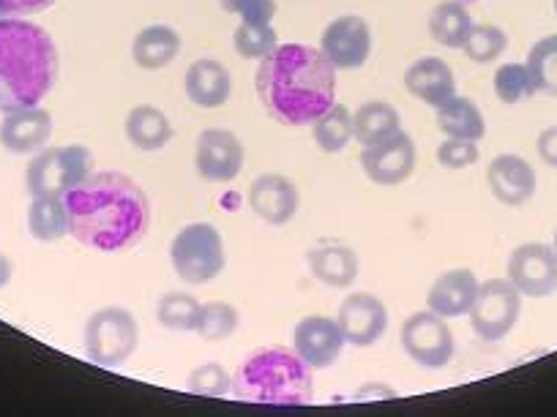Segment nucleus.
Here are the masks:
<instances>
[{
    "label": "nucleus",
    "mask_w": 557,
    "mask_h": 417,
    "mask_svg": "<svg viewBox=\"0 0 557 417\" xmlns=\"http://www.w3.org/2000/svg\"><path fill=\"white\" fill-rule=\"evenodd\" d=\"M181 55V36L173 25H148L132 41V58L143 72H162Z\"/></svg>",
    "instance_id": "nucleus-24"
},
{
    "label": "nucleus",
    "mask_w": 557,
    "mask_h": 417,
    "mask_svg": "<svg viewBox=\"0 0 557 417\" xmlns=\"http://www.w3.org/2000/svg\"><path fill=\"white\" fill-rule=\"evenodd\" d=\"M492 88H495L497 99L508 106L522 104V101L533 99L539 93L524 63H503V66H497Z\"/></svg>",
    "instance_id": "nucleus-33"
},
{
    "label": "nucleus",
    "mask_w": 557,
    "mask_h": 417,
    "mask_svg": "<svg viewBox=\"0 0 557 417\" xmlns=\"http://www.w3.org/2000/svg\"><path fill=\"white\" fill-rule=\"evenodd\" d=\"M401 350L410 357L416 366L430 368V371H437V368H446L448 363L454 361V352H457V344H454V333L448 328V323L443 317H437L435 312H416L405 319L401 325Z\"/></svg>",
    "instance_id": "nucleus-9"
},
{
    "label": "nucleus",
    "mask_w": 557,
    "mask_h": 417,
    "mask_svg": "<svg viewBox=\"0 0 557 417\" xmlns=\"http://www.w3.org/2000/svg\"><path fill=\"white\" fill-rule=\"evenodd\" d=\"M401 128V115L388 101H367L352 112V139L367 148Z\"/></svg>",
    "instance_id": "nucleus-26"
},
{
    "label": "nucleus",
    "mask_w": 557,
    "mask_h": 417,
    "mask_svg": "<svg viewBox=\"0 0 557 417\" xmlns=\"http://www.w3.org/2000/svg\"><path fill=\"white\" fill-rule=\"evenodd\" d=\"M233 395L240 404L309 406L314 401L312 368L287 346L249 352L233 374Z\"/></svg>",
    "instance_id": "nucleus-4"
},
{
    "label": "nucleus",
    "mask_w": 557,
    "mask_h": 417,
    "mask_svg": "<svg viewBox=\"0 0 557 417\" xmlns=\"http://www.w3.org/2000/svg\"><path fill=\"white\" fill-rule=\"evenodd\" d=\"M479 159V142H473V139L446 137V142H441V148H437V164H441L443 169H451V173L473 167Z\"/></svg>",
    "instance_id": "nucleus-37"
},
{
    "label": "nucleus",
    "mask_w": 557,
    "mask_h": 417,
    "mask_svg": "<svg viewBox=\"0 0 557 417\" xmlns=\"http://www.w3.org/2000/svg\"><path fill=\"white\" fill-rule=\"evenodd\" d=\"M0 17H7V14H3V9H0Z\"/></svg>",
    "instance_id": "nucleus-44"
},
{
    "label": "nucleus",
    "mask_w": 557,
    "mask_h": 417,
    "mask_svg": "<svg viewBox=\"0 0 557 417\" xmlns=\"http://www.w3.org/2000/svg\"><path fill=\"white\" fill-rule=\"evenodd\" d=\"M85 355L101 368H117L134 355L139 344V325L123 306H104L85 323Z\"/></svg>",
    "instance_id": "nucleus-7"
},
{
    "label": "nucleus",
    "mask_w": 557,
    "mask_h": 417,
    "mask_svg": "<svg viewBox=\"0 0 557 417\" xmlns=\"http://www.w3.org/2000/svg\"><path fill=\"white\" fill-rule=\"evenodd\" d=\"M462 50L470 61L486 66V63H495L497 58L508 50V36H506V30L497 28V25H475L473 23V28H470L468 39H465Z\"/></svg>",
    "instance_id": "nucleus-35"
},
{
    "label": "nucleus",
    "mask_w": 557,
    "mask_h": 417,
    "mask_svg": "<svg viewBox=\"0 0 557 417\" xmlns=\"http://www.w3.org/2000/svg\"><path fill=\"white\" fill-rule=\"evenodd\" d=\"M186 390L202 399H224L233 393V374L219 363H202L186 379Z\"/></svg>",
    "instance_id": "nucleus-36"
},
{
    "label": "nucleus",
    "mask_w": 557,
    "mask_h": 417,
    "mask_svg": "<svg viewBox=\"0 0 557 417\" xmlns=\"http://www.w3.org/2000/svg\"><path fill=\"white\" fill-rule=\"evenodd\" d=\"M278 47V36L273 25H255V23H238L233 34V50L244 61H257L271 55Z\"/></svg>",
    "instance_id": "nucleus-34"
},
{
    "label": "nucleus",
    "mask_w": 557,
    "mask_h": 417,
    "mask_svg": "<svg viewBox=\"0 0 557 417\" xmlns=\"http://www.w3.org/2000/svg\"><path fill=\"white\" fill-rule=\"evenodd\" d=\"M238 328H240V314L233 303L208 301L200 306V319H197V330H195L200 339L216 344V341L230 339Z\"/></svg>",
    "instance_id": "nucleus-32"
},
{
    "label": "nucleus",
    "mask_w": 557,
    "mask_h": 417,
    "mask_svg": "<svg viewBox=\"0 0 557 417\" xmlns=\"http://www.w3.org/2000/svg\"><path fill=\"white\" fill-rule=\"evenodd\" d=\"M30 238L39 243H55L69 235V211L63 197H34L28 207Z\"/></svg>",
    "instance_id": "nucleus-28"
},
{
    "label": "nucleus",
    "mask_w": 557,
    "mask_h": 417,
    "mask_svg": "<svg viewBox=\"0 0 557 417\" xmlns=\"http://www.w3.org/2000/svg\"><path fill=\"white\" fill-rule=\"evenodd\" d=\"M170 262L184 285H211L227 265L222 232L208 222L186 224L170 243Z\"/></svg>",
    "instance_id": "nucleus-5"
},
{
    "label": "nucleus",
    "mask_w": 557,
    "mask_h": 417,
    "mask_svg": "<svg viewBox=\"0 0 557 417\" xmlns=\"http://www.w3.org/2000/svg\"><path fill=\"white\" fill-rule=\"evenodd\" d=\"M336 323L345 336V344L367 350L377 344L388 330V308L372 292H352L342 301Z\"/></svg>",
    "instance_id": "nucleus-14"
},
{
    "label": "nucleus",
    "mask_w": 557,
    "mask_h": 417,
    "mask_svg": "<svg viewBox=\"0 0 557 417\" xmlns=\"http://www.w3.org/2000/svg\"><path fill=\"white\" fill-rule=\"evenodd\" d=\"M246 200H249L251 213L271 227L290 224L296 218L298 205H301L298 186L287 175L278 173H265L251 180Z\"/></svg>",
    "instance_id": "nucleus-16"
},
{
    "label": "nucleus",
    "mask_w": 557,
    "mask_h": 417,
    "mask_svg": "<svg viewBox=\"0 0 557 417\" xmlns=\"http://www.w3.org/2000/svg\"><path fill=\"white\" fill-rule=\"evenodd\" d=\"M52 137V115L41 104L3 112L0 121V146L14 156H28L47 148Z\"/></svg>",
    "instance_id": "nucleus-18"
},
{
    "label": "nucleus",
    "mask_w": 557,
    "mask_h": 417,
    "mask_svg": "<svg viewBox=\"0 0 557 417\" xmlns=\"http://www.w3.org/2000/svg\"><path fill=\"white\" fill-rule=\"evenodd\" d=\"M524 66H528L539 93L557 96V34L544 36V39L535 41V45L530 47Z\"/></svg>",
    "instance_id": "nucleus-31"
},
{
    "label": "nucleus",
    "mask_w": 557,
    "mask_h": 417,
    "mask_svg": "<svg viewBox=\"0 0 557 417\" xmlns=\"http://www.w3.org/2000/svg\"><path fill=\"white\" fill-rule=\"evenodd\" d=\"M437 128H441L446 137L454 139H473V142H481L486 134V121L481 106L475 104L468 96H454L446 104L437 106Z\"/></svg>",
    "instance_id": "nucleus-25"
},
{
    "label": "nucleus",
    "mask_w": 557,
    "mask_h": 417,
    "mask_svg": "<svg viewBox=\"0 0 557 417\" xmlns=\"http://www.w3.org/2000/svg\"><path fill=\"white\" fill-rule=\"evenodd\" d=\"M555 14H557V0H555Z\"/></svg>",
    "instance_id": "nucleus-45"
},
{
    "label": "nucleus",
    "mask_w": 557,
    "mask_h": 417,
    "mask_svg": "<svg viewBox=\"0 0 557 417\" xmlns=\"http://www.w3.org/2000/svg\"><path fill=\"white\" fill-rule=\"evenodd\" d=\"M293 350L312 371L331 368L345 350V336H342L339 323L331 317H320V314L301 319L293 330Z\"/></svg>",
    "instance_id": "nucleus-15"
},
{
    "label": "nucleus",
    "mask_w": 557,
    "mask_h": 417,
    "mask_svg": "<svg viewBox=\"0 0 557 417\" xmlns=\"http://www.w3.org/2000/svg\"><path fill=\"white\" fill-rule=\"evenodd\" d=\"M255 90L268 115L282 126H312L336 104V68L320 47L278 45L257 63Z\"/></svg>",
    "instance_id": "nucleus-2"
},
{
    "label": "nucleus",
    "mask_w": 557,
    "mask_h": 417,
    "mask_svg": "<svg viewBox=\"0 0 557 417\" xmlns=\"http://www.w3.org/2000/svg\"><path fill=\"white\" fill-rule=\"evenodd\" d=\"M405 88L412 99L426 106H441L457 96V77L443 58H418L405 72Z\"/></svg>",
    "instance_id": "nucleus-20"
},
{
    "label": "nucleus",
    "mask_w": 557,
    "mask_h": 417,
    "mask_svg": "<svg viewBox=\"0 0 557 417\" xmlns=\"http://www.w3.org/2000/svg\"><path fill=\"white\" fill-rule=\"evenodd\" d=\"M486 186L497 202L508 207H522L535 197L539 175L528 159L517 153H500L486 167Z\"/></svg>",
    "instance_id": "nucleus-17"
},
{
    "label": "nucleus",
    "mask_w": 557,
    "mask_h": 417,
    "mask_svg": "<svg viewBox=\"0 0 557 417\" xmlns=\"http://www.w3.org/2000/svg\"><path fill=\"white\" fill-rule=\"evenodd\" d=\"M479 287L481 281L468 267L441 273L432 281L430 292H426V308L443 319L468 317V312L475 303V295H479Z\"/></svg>",
    "instance_id": "nucleus-19"
},
{
    "label": "nucleus",
    "mask_w": 557,
    "mask_h": 417,
    "mask_svg": "<svg viewBox=\"0 0 557 417\" xmlns=\"http://www.w3.org/2000/svg\"><path fill=\"white\" fill-rule=\"evenodd\" d=\"M200 306L202 303L189 292H168V295L159 298L157 319L162 328L175 330V333H191V330H197Z\"/></svg>",
    "instance_id": "nucleus-30"
},
{
    "label": "nucleus",
    "mask_w": 557,
    "mask_h": 417,
    "mask_svg": "<svg viewBox=\"0 0 557 417\" xmlns=\"http://www.w3.org/2000/svg\"><path fill=\"white\" fill-rule=\"evenodd\" d=\"M314 146L323 153H342L352 142V112L347 106L334 104L329 112L312 123Z\"/></svg>",
    "instance_id": "nucleus-29"
},
{
    "label": "nucleus",
    "mask_w": 557,
    "mask_h": 417,
    "mask_svg": "<svg viewBox=\"0 0 557 417\" xmlns=\"http://www.w3.org/2000/svg\"><path fill=\"white\" fill-rule=\"evenodd\" d=\"M240 23L255 25H273L276 17V0H246V7L240 9Z\"/></svg>",
    "instance_id": "nucleus-38"
},
{
    "label": "nucleus",
    "mask_w": 557,
    "mask_h": 417,
    "mask_svg": "<svg viewBox=\"0 0 557 417\" xmlns=\"http://www.w3.org/2000/svg\"><path fill=\"white\" fill-rule=\"evenodd\" d=\"M320 52L336 72H356L372 58V28L358 14H342L325 25Z\"/></svg>",
    "instance_id": "nucleus-11"
},
{
    "label": "nucleus",
    "mask_w": 557,
    "mask_h": 417,
    "mask_svg": "<svg viewBox=\"0 0 557 417\" xmlns=\"http://www.w3.org/2000/svg\"><path fill=\"white\" fill-rule=\"evenodd\" d=\"M522 292L508 278H490L479 287L473 308L468 312L470 328L486 344L503 341L522 317Z\"/></svg>",
    "instance_id": "nucleus-8"
},
{
    "label": "nucleus",
    "mask_w": 557,
    "mask_h": 417,
    "mask_svg": "<svg viewBox=\"0 0 557 417\" xmlns=\"http://www.w3.org/2000/svg\"><path fill=\"white\" fill-rule=\"evenodd\" d=\"M430 36L446 50H462L465 39H468L470 28H473V17H470L468 7L462 0H443L432 9L430 20H426Z\"/></svg>",
    "instance_id": "nucleus-27"
},
{
    "label": "nucleus",
    "mask_w": 557,
    "mask_h": 417,
    "mask_svg": "<svg viewBox=\"0 0 557 417\" xmlns=\"http://www.w3.org/2000/svg\"><path fill=\"white\" fill-rule=\"evenodd\" d=\"M186 99L202 110H219L227 104L230 93H233V77H230L227 66L213 58H200L186 68L184 77Z\"/></svg>",
    "instance_id": "nucleus-21"
},
{
    "label": "nucleus",
    "mask_w": 557,
    "mask_h": 417,
    "mask_svg": "<svg viewBox=\"0 0 557 417\" xmlns=\"http://www.w3.org/2000/svg\"><path fill=\"white\" fill-rule=\"evenodd\" d=\"M96 159L85 146L41 148L28 164L25 184L30 197H63L94 175Z\"/></svg>",
    "instance_id": "nucleus-6"
},
{
    "label": "nucleus",
    "mask_w": 557,
    "mask_h": 417,
    "mask_svg": "<svg viewBox=\"0 0 557 417\" xmlns=\"http://www.w3.org/2000/svg\"><path fill=\"white\" fill-rule=\"evenodd\" d=\"M123 134H126L128 146L137 148L143 153H157L173 139V123L164 115L159 106L153 104H137L126 115L123 123Z\"/></svg>",
    "instance_id": "nucleus-23"
},
{
    "label": "nucleus",
    "mask_w": 557,
    "mask_h": 417,
    "mask_svg": "<svg viewBox=\"0 0 557 417\" xmlns=\"http://www.w3.org/2000/svg\"><path fill=\"white\" fill-rule=\"evenodd\" d=\"M552 249H555V254H557V227H555V235H552Z\"/></svg>",
    "instance_id": "nucleus-43"
},
{
    "label": "nucleus",
    "mask_w": 557,
    "mask_h": 417,
    "mask_svg": "<svg viewBox=\"0 0 557 417\" xmlns=\"http://www.w3.org/2000/svg\"><path fill=\"white\" fill-rule=\"evenodd\" d=\"M69 235L99 254L134 249L151 229V200L143 186L123 173H94L63 194Z\"/></svg>",
    "instance_id": "nucleus-1"
},
{
    "label": "nucleus",
    "mask_w": 557,
    "mask_h": 417,
    "mask_svg": "<svg viewBox=\"0 0 557 417\" xmlns=\"http://www.w3.org/2000/svg\"><path fill=\"white\" fill-rule=\"evenodd\" d=\"M219 3H222L224 12L230 14H240V9L246 7V0H219Z\"/></svg>",
    "instance_id": "nucleus-42"
},
{
    "label": "nucleus",
    "mask_w": 557,
    "mask_h": 417,
    "mask_svg": "<svg viewBox=\"0 0 557 417\" xmlns=\"http://www.w3.org/2000/svg\"><path fill=\"white\" fill-rule=\"evenodd\" d=\"M508 281L522 298H549L557 292V254L546 243H522L508 256Z\"/></svg>",
    "instance_id": "nucleus-12"
},
{
    "label": "nucleus",
    "mask_w": 557,
    "mask_h": 417,
    "mask_svg": "<svg viewBox=\"0 0 557 417\" xmlns=\"http://www.w3.org/2000/svg\"><path fill=\"white\" fill-rule=\"evenodd\" d=\"M55 0H0V9L7 17H30L50 9Z\"/></svg>",
    "instance_id": "nucleus-39"
},
{
    "label": "nucleus",
    "mask_w": 557,
    "mask_h": 417,
    "mask_svg": "<svg viewBox=\"0 0 557 417\" xmlns=\"http://www.w3.org/2000/svg\"><path fill=\"white\" fill-rule=\"evenodd\" d=\"M12 276H14L12 260H9L7 254H0V290H3V287H9Z\"/></svg>",
    "instance_id": "nucleus-41"
},
{
    "label": "nucleus",
    "mask_w": 557,
    "mask_h": 417,
    "mask_svg": "<svg viewBox=\"0 0 557 417\" xmlns=\"http://www.w3.org/2000/svg\"><path fill=\"white\" fill-rule=\"evenodd\" d=\"M246 151L238 134L227 128H206L197 137L195 169L208 184H233L244 173Z\"/></svg>",
    "instance_id": "nucleus-13"
},
{
    "label": "nucleus",
    "mask_w": 557,
    "mask_h": 417,
    "mask_svg": "<svg viewBox=\"0 0 557 417\" xmlns=\"http://www.w3.org/2000/svg\"><path fill=\"white\" fill-rule=\"evenodd\" d=\"M61 74V55L41 25L0 17V112L41 104Z\"/></svg>",
    "instance_id": "nucleus-3"
},
{
    "label": "nucleus",
    "mask_w": 557,
    "mask_h": 417,
    "mask_svg": "<svg viewBox=\"0 0 557 417\" xmlns=\"http://www.w3.org/2000/svg\"><path fill=\"white\" fill-rule=\"evenodd\" d=\"M535 151H539V159L546 164V167L557 169V126L544 128L535 139Z\"/></svg>",
    "instance_id": "nucleus-40"
},
{
    "label": "nucleus",
    "mask_w": 557,
    "mask_h": 417,
    "mask_svg": "<svg viewBox=\"0 0 557 417\" xmlns=\"http://www.w3.org/2000/svg\"><path fill=\"white\" fill-rule=\"evenodd\" d=\"M307 265L314 281L331 287V290H347L356 285L358 270H361V260L350 245L342 243H323L312 245L307 251Z\"/></svg>",
    "instance_id": "nucleus-22"
},
{
    "label": "nucleus",
    "mask_w": 557,
    "mask_h": 417,
    "mask_svg": "<svg viewBox=\"0 0 557 417\" xmlns=\"http://www.w3.org/2000/svg\"><path fill=\"white\" fill-rule=\"evenodd\" d=\"M361 169L374 186H401L412 178L418 164L416 139L407 131H396L391 137L380 139L374 146L361 148Z\"/></svg>",
    "instance_id": "nucleus-10"
}]
</instances>
